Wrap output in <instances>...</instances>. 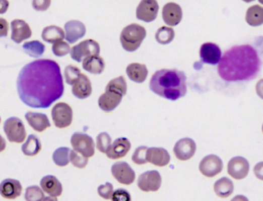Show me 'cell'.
Returning a JSON list of instances; mask_svg holds the SVG:
<instances>
[{"instance_id": "cell-1", "label": "cell", "mask_w": 263, "mask_h": 201, "mask_svg": "<svg viewBox=\"0 0 263 201\" xmlns=\"http://www.w3.org/2000/svg\"><path fill=\"white\" fill-rule=\"evenodd\" d=\"M17 90L22 102L36 109H46L64 93L59 65L43 59L26 64L19 74Z\"/></svg>"}, {"instance_id": "cell-2", "label": "cell", "mask_w": 263, "mask_h": 201, "mask_svg": "<svg viewBox=\"0 0 263 201\" xmlns=\"http://www.w3.org/2000/svg\"><path fill=\"white\" fill-rule=\"evenodd\" d=\"M261 60L250 45H235L225 52L218 66L219 76L226 82L248 81L256 77Z\"/></svg>"}, {"instance_id": "cell-3", "label": "cell", "mask_w": 263, "mask_h": 201, "mask_svg": "<svg viewBox=\"0 0 263 201\" xmlns=\"http://www.w3.org/2000/svg\"><path fill=\"white\" fill-rule=\"evenodd\" d=\"M150 88L161 97L177 100L186 94V76L183 71L175 69L158 70L152 76Z\"/></svg>"}, {"instance_id": "cell-4", "label": "cell", "mask_w": 263, "mask_h": 201, "mask_svg": "<svg viewBox=\"0 0 263 201\" xmlns=\"http://www.w3.org/2000/svg\"><path fill=\"white\" fill-rule=\"evenodd\" d=\"M146 36V29L137 23H133L122 29L120 42L125 51L134 52L140 48Z\"/></svg>"}, {"instance_id": "cell-5", "label": "cell", "mask_w": 263, "mask_h": 201, "mask_svg": "<svg viewBox=\"0 0 263 201\" xmlns=\"http://www.w3.org/2000/svg\"><path fill=\"white\" fill-rule=\"evenodd\" d=\"M100 46L96 41L93 39H86L74 45L70 51L71 58L80 63L85 59L92 56H99Z\"/></svg>"}, {"instance_id": "cell-6", "label": "cell", "mask_w": 263, "mask_h": 201, "mask_svg": "<svg viewBox=\"0 0 263 201\" xmlns=\"http://www.w3.org/2000/svg\"><path fill=\"white\" fill-rule=\"evenodd\" d=\"M4 132L12 143H21L26 137V129L23 121L18 117H10L4 123Z\"/></svg>"}, {"instance_id": "cell-7", "label": "cell", "mask_w": 263, "mask_h": 201, "mask_svg": "<svg viewBox=\"0 0 263 201\" xmlns=\"http://www.w3.org/2000/svg\"><path fill=\"white\" fill-rule=\"evenodd\" d=\"M70 142L74 150L85 158H89L94 156V140L89 135L77 132L72 136Z\"/></svg>"}, {"instance_id": "cell-8", "label": "cell", "mask_w": 263, "mask_h": 201, "mask_svg": "<svg viewBox=\"0 0 263 201\" xmlns=\"http://www.w3.org/2000/svg\"><path fill=\"white\" fill-rule=\"evenodd\" d=\"M52 118L57 128L64 129L70 127L73 122V110L67 103L55 104L52 110Z\"/></svg>"}, {"instance_id": "cell-9", "label": "cell", "mask_w": 263, "mask_h": 201, "mask_svg": "<svg viewBox=\"0 0 263 201\" xmlns=\"http://www.w3.org/2000/svg\"><path fill=\"white\" fill-rule=\"evenodd\" d=\"M162 177L157 171H146L139 177L137 185L144 192H156L160 188Z\"/></svg>"}, {"instance_id": "cell-10", "label": "cell", "mask_w": 263, "mask_h": 201, "mask_svg": "<svg viewBox=\"0 0 263 201\" xmlns=\"http://www.w3.org/2000/svg\"><path fill=\"white\" fill-rule=\"evenodd\" d=\"M199 168L205 177H214L223 171V161L216 155L210 154L202 160Z\"/></svg>"}, {"instance_id": "cell-11", "label": "cell", "mask_w": 263, "mask_h": 201, "mask_svg": "<svg viewBox=\"0 0 263 201\" xmlns=\"http://www.w3.org/2000/svg\"><path fill=\"white\" fill-rule=\"evenodd\" d=\"M111 172L114 178L124 185H130L136 179V174L126 162H117L112 166Z\"/></svg>"}, {"instance_id": "cell-12", "label": "cell", "mask_w": 263, "mask_h": 201, "mask_svg": "<svg viewBox=\"0 0 263 201\" xmlns=\"http://www.w3.org/2000/svg\"><path fill=\"white\" fill-rule=\"evenodd\" d=\"M159 9V4L156 0H143L137 7V19L146 23H151L157 17Z\"/></svg>"}, {"instance_id": "cell-13", "label": "cell", "mask_w": 263, "mask_h": 201, "mask_svg": "<svg viewBox=\"0 0 263 201\" xmlns=\"http://www.w3.org/2000/svg\"><path fill=\"white\" fill-rule=\"evenodd\" d=\"M200 56L203 64L216 65L222 59L221 49L213 42H206L201 45Z\"/></svg>"}, {"instance_id": "cell-14", "label": "cell", "mask_w": 263, "mask_h": 201, "mask_svg": "<svg viewBox=\"0 0 263 201\" xmlns=\"http://www.w3.org/2000/svg\"><path fill=\"white\" fill-rule=\"evenodd\" d=\"M196 144L190 138H183L175 143L173 148L174 154L178 160L182 161H188L195 155Z\"/></svg>"}, {"instance_id": "cell-15", "label": "cell", "mask_w": 263, "mask_h": 201, "mask_svg": "<svg viewBox=\"0 0 263 201\" xmlns=\"http://www.w3.org/2000/svg\"><path fill=\"white\" fill-rule=\"evenodd\" d=\"M228 174L236 180H242L248 175L249 163L242 157L232 158L228 164Z\"/></svg>"}, {"instance_id": "cell-16", "label": "cell", "mask_w": 263, "mask_h": 201, "mask_svg": "<svg viewBox=\"0 0 263 201\" xmlns=\"http://www.w3.org/2000/svg\"><path fill=\"white\" fill-rule=\"evenodd\" d=\"M163 21L169 26H177L182 18V10L180 6L175 3H169L163 7Z\"/></svg>"}, {"instance_id": "cell-17", "label": "cell", "mask_w": 263, "mask_h": 201, "mask_svg": "<svg viewBox=\"0 0 263 201\" xmlns=\"http://www.w3.org/2000/svg\"><path fill=\"white\" fill-rule=\"evenodd\" d=\"M11 39L16 43H21L23 41L31 37V28L24 20H13L11 23Z\"/></svg>"}, {"instance_id": "cell-18", "label": "cell", "mask_w": 263, "mask_h": 201, "mask_svg": "<svg viewBox=\"0 0 263 201\" xmlns=\"http://www.w3.org/2000/svg\"><path fill=\"white\" fill-rule=\"evenodd\" d=\"M22 191L21 183L15 179H6L0 183V194L6 199H17L22 194Z\"/></svg>"}, {"instance_id": "cell-19", "label": "cell", "mask_w": 263, "mask_h": 201, "mask_svg": "<svg viewBox=\"0 0 263 201\" xmlns=\"http://www.w3.org/2000/svg\"><path fill=\"white\" fill-rule=\"evenodd\" d=\"M65 37L69 43H75L86 35V29L82 22L71 20L65 24Z\"/></svg>"}, {"instance_id": "cell-20", "label": "cell", "mask_w": 263, "mask_h": 201, "mask_svg": "<svg viewBox=\"0 0 263 201\" xmlns=\"http://www.w3.org/2000/svg\"><path fill=\"white\" fill-rule=\"evenodd\" d=\"M170 155L164 148H148L146 153V161L156 167H165L170 162Z\"/></svg>"}, {"instance_id": "cell-21", "label": "cell", "mask_w": 263, "mask_h": 201, "mask_svg": "<svg viewBox=\"0 0 263 201\" xmlns=\"http://www.w3.org/2000/svg\"><path fill=\"white\" fill-rule=\"evenodd\" d=\"M131 149V143L125 137L118 138L112 143L106 153V156L111 160H119L128 154Z\"/></svg>"}, {"instance_id": "cell-22", "label": "cell", "mask_w": 263, "mask_h": 201, "mask_svg": "<svg viewBox=\"0 0 263 201\" xmlns=\"http://www.w3.org/2000/svg\"><path fill=\"white\" fill-rule=\"evenodd\" d=\"M123 96L113 91L106 90L99 98V107L104 112L113 111L120 104Z\"/></svg>"}, {"instance_id": "cell-23", "label": "cell", "mask_w": 263, "mask_h": 201, "mask_svg": "<svg viewBox=\"0 0 263 201\" xmlns=\"http://www.w3.org/2000/svg\"><path fill=\"white\" fill-rule=\"evenodd\" d=\"M25 117L29 126L39 133H42L51 127L50 122L46 114H41V113L28 112L26 113Z\"/></svg>"}, {"instance_id": "cell-24", "label": "cell", "mask_w": 263, "mask_h": 201, "mask_svg": "<svg viewBox=\"0 0 263 201\" xmlns=\"http://www.w3.org/2000/svg\"><path fill=\"white\" fill-rule=\"evenodd\" d=\"M92 83L86 75L81 73L78 80L73 85L72 92L78 99H83L89 97L92 93Z\"/></svg>"}, {"instance_id": "cell-25", "label": "cell", "mask_w": 263, "mask_h": 201, "mask_svg": "<svg viewBox=\"0 0 263 201\" xmlns=\"http://www.w3.org/2000/svg\"><path fill=\"white\" fill-rule=\"evenodd\" d=\"M42 190L50 196H61L62 193V185L55 176L48 175L42 177L40 181Z\"/></svg>"}, {"instance_id": "cell-26", "label": "cell", "mask_w": 263, "mask_h": 201, "mask_svg": "<svg viewBox=\"0 0 263 201\" xmlns=\"http://www.w3.org/2000/svg\"><path fill=\"white\" fill-rule=\"evenodd\" d=\"M128 78L136 83H142L146 80L148 76V69L145 64H130L126 68Z\"/></svg>"}, {"instance_id": "cell-27", "label": "cell", "mask_w": 263, "mask_h": 201, "mask_svg": "<svg viewBox=\"0 0 263 201\" xmlns=\"http://www.w3.org/2000/svg\"><path fill=\"white\" fill-rule=\"evenodd\" d=\"M105 67L104 60L99 56H92L83 61V68L92 74H101L104 71Z\"/></svg>"}, {"instance_id": "cell-28", "label": "cell", "mask_w": 263, "mask_h": 201, "mask_svg": "<svg viewBox=\"0 0 263 201\" xmlns=\"http://www.w3.org/2000/svg\"><path fill=\"white\" fill-rule=\"evenodd\" d=\"M65 34L63 29L56 26H49L44 28L42 33V38L45 42L49 43H55V42L62 41L65 39Z\"/></svg>"}, {"instance_id": "cell-29", "label": "cell", "mask_w": 263, "mask_h": 201, "mask_svg": "<svg viewBox=\"0 0 263 201\" xmlns=\"http://www.w3.org/2000/svg\"><path fill=\"white\" fill-rule=\"evenodd\" d=\"M245 21L251 26H259L263 24V7L254 5L249 7L245 15Z\"/></svg>"}, {"instance_id": "cell-30", "label": "cell", "mask_w": 263, "mask_h": 201, "mask_svg": "<svg viewBox=\"0 0 263 201\" xmlns=\"http://www.w3.org/2000/svg\"><path fill=\"white\" fill-rule=\"evenodd\" d=\"M214 191L219 197H228L233 193V183L230 179L227 178V177L219 179L215 183Z\"/></svg>"}, {"instance_id": "cell-31", "label": "cell", "mask_w": 263, "mask_h": 201, "mask_svg": "<svg viewBox=\"0 0 263 201\" xmlns=\"http://www.w3.org/2000/svg\"><path fill=\"white\" fill-rule=\"evenodd\" d=\"M42 149L40 140L35 134L29 135L26 141L22 146V151L28 157H34Z\"/></svg>"}, {"instance_id": "cell-32", "label": "cell", "mask_w": 263, "mask_h": 201, "mask_svg": "<svg viewBox=\"0 0 263 201\" xmlns=\"http://www.w3.org/2000/svg\"><path fill=\"white\" fill-rule=\"evenodd\" d=\"M26 54L33 58L40 57L46 51V46L40 41L33 40L25 42L23 45Z\"/></svg>"}, {"instance_id": "cell-33", "label": "cell", "mask_w": 263, "mask_h": 201, "mask_svg": "<svg viewBox=\"0 0 263 201\" xmlns=\"http://www.w3.org/2000/svg\"><path fill=\"white\" fill-rule=\"evenodd\" d=\"M175 37V31L169 26L159 28L156 33V39L159 44L166 45L170 43Z\"/></svg>"}, {"instance_id": "cell-34", "label": "cell", "mask_w": 263, "mask_h": 201, "mask_svg": "<svg viewBox=\"0 0 263 201\" xmlns=\"http://www.w3.org/2000/svg\"><path fill=\"white\" fill-rule=\"evenodd\" d=\"M71 149L68 147H59L55 149L52 155L54 163L58 167H65L70 162V156Z\"/></svg>"}, {"instance_id": "cell-35", "label": "cell", "mask_w": 263, "mask_h": 201, "mask_svg": "<svg viewBox=\"0 0 263 201\" xmlns=\"http://www.w3.org/2000/svg\"><path fill=\"white\" fill-rule=\"evenodd\" d=\"M106 90L113 91L122 96H125L127 92V83L125 78L120 76L110 80L106 86Z\"/></svg>"}, {"instance_id": "cell-36", "label": "cell", "mask_w": 263, "mask_h": 201, "mask_svg": "<svg viewBox=\"0 0 263 201\" xmlns=\"http://www.w3.org/2000/svg\"><path fill=\"white\" fill-rule=\"evenodd\" d=\"M81 74V71L78 67L75 66L69 65L67 66L64 70V76H65V80L67 83L69 85H74L76 82L78 80Z\"/></svg>"}, {"instance_id": "cell-37", "label": "cell", "mask_w": 263, "mask_h": 201, "mask_svg": "<svg viewBox=\"0 0 263 201\" xmlns=\"http://www.w3.org/2000/svg\"><path fill=\"white\" fill-rule=\"evenodd\" d=\"M45 196L43 191L38 186L28 187L25 193V199L26 201H42Z\"/></svg>"}, {"instance_id": "cell-38", "label": "cell", "mask_w": 263, "mask_h": 201, "mask_svg": "<svg viewBox=\"0 0 263 201\" xmlns=\"http://www.w3.org/2000/svg\"><path fill=\"white\" fill-rule=\"evenodd\" d=\"M112 145V139L107 133H101L96 138V146L100 152L106 154Z\"/></svg>"}, {"instance_id": "cell-39", "label": "cell", "mask_w": 263, "mask_h": 201, "mask_svg": "<svg viewBox=\"0 0 263 201\" xmlns=\"http://www.w3.org/2000/svg\"><path fill=\"white\" fill-rule=\"evenodd\" d=\"M52 49L54 55L58 57H64L71 51L70 44L64 41H59V42L54 43L52 45Z\"/></svg>"}, {"instance_id": "cell-40", "label": "cell", "mask_w": 263, "mask_h": 201, "mask_svg": "<svg viewBox=\"0 0 263 201\" xmlns=\"http://www.w3.org/2000/svg\"><path fill=\"white\" fill-rule=\"evenodd\" d=\"M148 147L147 146H140L136 149L134 155L132 157V161H134V164L137 165H143L147 164L146 161V153H147Z\"/></svg>"}, {"instance_id": "cell-41", "label": "cell", "mask_w": 263, "mask_h": 201, "mask_svg": "<svg viewBox=\"0 0 263 201\" xmlns=\"http://www.w3.org/2000/svg\"><path fill=\"white\" fill-rule=\"evenodd\" d=\"M70 161L77 168H84L88 164V158H85L75 150H71L70 152Z\"/></svg>"}, {"instance_id": "cell-42", "label": "cell", "mask_w": 263, "mask_h": 201, "mask_svg": "<svg viewBox=\"0 0 263 201\" xmlns=\"http://www.w3.org/2000/svg\"><path fill=\"white\" fill-rule=\"evenodd\" d=\"M113 186L112 183H106L104 185H100L98 187V193L101 197L105 199H112V194H113Z\"/></svg>"}, {"instance_id": "cell-43", "label": "cell", "mask_w": 263, "mask_h": 201, "mask_svg": "<svg viewBox=\"0 0 263 201\" xmlns=\"http://www.w3.org/2000/svg\"><path fill=\"white\" fill-rule=\"evenodd\" d=\"M112 201H132L130 193L125 189H118L114 191Z\"/></svg>"}, {"instance_id": "cell-44", "label": "cell", "mask_w": 263, "mask_h": 201, "mask_svg": "<svg viewBox=\"0 0 263 201\" xmlns=\"http://www.w3.org/2000/svg\"><path fill=\"white\" fill-rule=\"evenodd\" d=\"M51 1L49 0H34L33 2V8L38 11H45L50 6Z\"/></svg>"}, {"instance_id": "cell-45", "label": "cell", "mask_w": 263, "mask_h": 201, "mask_svg": "<svg viewBox=\"0 0 263 201\" xmlns=\"http://www.w3.org/2000/svg\"><path fill=\"white\" fill-rule=\"evenodd\" d=\"M9 33V23L5 19L0 18V38L6 37Z\"/></svg>"}, {"instance_id": "cell-46", "label": "cell", "mask_w": 263, "mask_h": 201, "mask_svg": "<svg viewBox=\"0 0 263 201\" xmlns=\"http://www.w3.org/2000/svg\"><path fill=\"white\" fill-rule=\"evenodd\" d=\"M254 174L257 178L263 180V162H259L254 167Z\"/></svg>"}, {"instance_id": "cell-47", "label": "cell", "mask_w": 263, "mask_h": 201, "mask_svg": "<svg viewBox=\"0 0 263 201\" xmlns=\"http://www.w3.org/2000/svg\"><path fill=\"white\" fill-rule=\"evenodd\" d=\"M255 90H256L257 95H258L261 99H263V79L260 80L259 81L256 83Z\"/></svg>"}, {"instance_id": "cell-48", "label": "cell", "mask_w": 263, "mask_h": 201, "mask_svg": "<svg viewBox=\"0 0 263 201\" xmlns=\"http://www.w3.org/2000/svg\"><path fill=\"white\" fill-rule=\"evenodd\" d=\"M10 3L7 0H0V14H4L8 10Z\"/></svg>"}, {"instance_id": "cell-49", "label": "cell", "mask_w": 263, "mask_h": 201, "mask_svg": "<svg viewBox=\"0 0 263 201\" xmlns=\"http://www.w3.org/2000/svg\"><path fill=\"white\" fill-rule=\"evenodd\" d=\"M6 147H7V143H6L5 139L0 135V153L5 150Z\"/></svg>"}, {"instance_id": "cell-50", "label": "cell", "mask_w": 263, "mask_h": 201, "mask_svg": "<svg viewBox=\"0 0 263 201\" xmlns=\"http://www.w3.org/2000/svg\"><path fill=\"white\" fill-rule=\"evenodd\" d=\"M231 201H249L248 198L245 197L243 195H237V196H234Z\"/></svg>"}, {"instance_id": "cell-51", "label": "cell", "mask_w": 263, "mask_h": 201, "mask_svg": "<svg viewBox=\"0 0 263 201\" xmlns=\"http://www.w3.org/2000/svg\"><path fill=\"white\" fill-rule=\"evenodd\" d=\"M42 201H58V199L54 196H46V197L44 198Z\"/></svg>"}, {"instance_id": "cell-52", "label": "cell", "mask_w": 263, "mask_h": 201, "mask_svg": "<svg viewBox=\"0 0 263 201\" xmlns=\"http://www.w3.org/2000/svg\"><path fill=\"white\" fill-rule=\"evenodd\" d=\"M261 130H262V133H263V124H262V127H261Z\"/></svg>"}, {"instance_id": "cell-53", "label": "cell", "mask_w": 263, "mask_h": 201, "mask_svg": "<svg viewBox=\"0 0 263 201\" xmlns=\"http://www.w3.org/2000/svg\"><path fill=\"white\" fill-rule=\"evenodd\" d=\"M0 123H1V117H0Z\"/></svg>"}]
</instances>
